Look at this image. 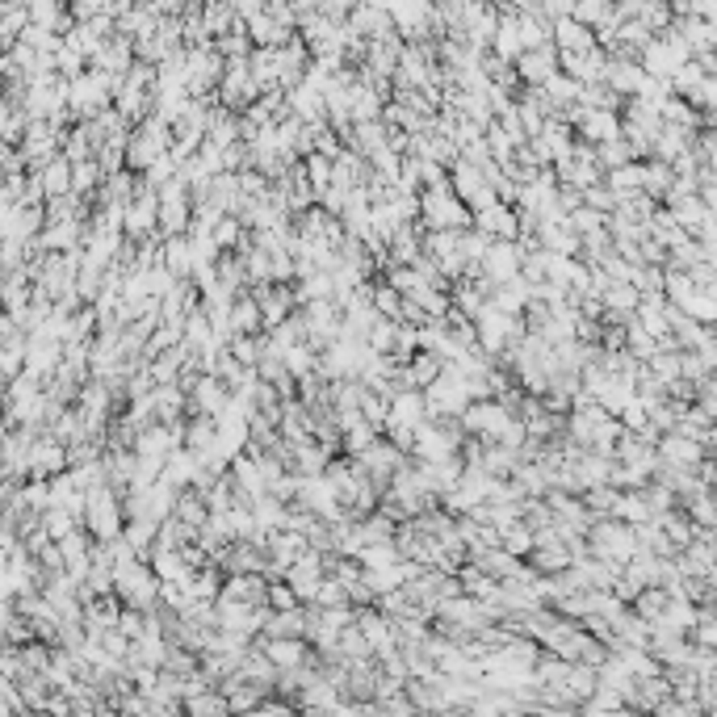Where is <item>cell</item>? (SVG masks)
<instances>
[{"label":"cell","instance_id":"obj_11","mask_svg":"<svg viewBox=\"0 0 717 717\" xmlns=\"http://www.w3.org/2000/svg\"><path fill=\"white\" fill-rule=\"evenodd\" d=\"M269 596H273V604H294V591H285V587H273Z\"/></svg>","mask_w":717,"mask_h":717},{"label":"cell","instance_id":"obj_7","mask_svg":"<svg viewBox=\"0 0 717 717\" xmlns=\"http://www.w3.org/2000/svg\"><path fill=\"white\" fill-rule=\"evenodd\" d=\"M437 373H441V365H437V361H432V357H420V361H415V365H411V382L420 378V382L428 386V378H437Z\"/></svg>","mask_w":717,"mask_h":717},{"label":"cell","instance_id":"obj_5","mask_svg":"<svg viewBox=\"0 0 717 717\" xmlns=\"http://www.w3.org/2000/svg\"><path fill=\"white\" fill-rule=\"evenodd\" d=\"M231 323H235L239 332H243V327L252 332V327L261 323V307H256V302H239V307H235V319H231Z\"/></svg>","mask_w":717,"mask_h":717},{"label":"cell","instance_id":"obj_6","mask_svg":"<svg viewBox=\"0 0 717 717\" xmlns=\"http://www.w3.org/2000/svg\"><path fill=\"white\" fill-rule=\"evenodd\" d=\"M390 562H395V545L373 541V545H369V554H365V567H390Z\"/></svg>","mask_w":717,"mask_h":717},{"label":"cell","instance_id":"obj_1","mask_svg":"<svg viewBox=\"0 0 717 717\" xmlns=\"http://www.w3.org/2000/svg\"><path fill=\"white\" fill-rule=\"evenodd\" d=\"M503 424H508V415H503V407H474L470 411V428H483V432H503Z\"/></svg>","mask_w":717,"mask_h":717},{"label":"cell","instance_id":"obj_8","mask_svg":"<svg viewBox=\"0 0 717 717\" xmlns=\"http://www.w3.org/2000/svg\"><path fill=\"white\" fill-rule=\"evenodd\" d=\"M168 269H173V273L189 269V248H185V243H168Z\"/></svg>","mask_w":717,"mask_h":717},{"label":"cell","instance_id":"obj_2","mask_svg":"<svg viewBox=\"0 0 717 717\" xmlns=\"http://www.w3.org/2000/svg\"><path fill=\"white\" fill-rule=\"evenodd\" d=\"M478 226H483V231H503V235H516V219H512L508 210H499V206H491L487 214H478Z\"/></svg>","mask_w":717,"mask_h":717},{"label":"cell","instance_id":"obj_4","mask_svg":"<svg viewBox=\"0 0 717 717\" xmlns=\"http://www.w3.org/2000/svg\"><path fill=\"white\" fill-rule=\"evenodd\" d=\"M269 659L273 663H281V667H294V663H298V642H273Z\"/></svg>","mask_w":717,"mask_h":717},{"label":"cell","instance_id":"obj_3","mask_svg":"<svg viewBox=\"0 0 717 717\" xmlns=\"http://www.w3.org/2000/svg\"><path fill=\"white\" fill-rule=\"evenodd\" d=\"M667 457H672V461H696V457H701V445H692L688 437H672V441H667Z\"/></svg>","mask_w":717,"mask_h":717},{"label":"cell","instance_id":"obj_9","mask_svg":"<svg viewBox=\"0 0 717 717\" xmlns=\"http://www.w3.org/2000/svg\"><path fill=\"white\" fill-rule=\"evenodd\" d=\"M223 403V390L214 386V382H202V407H210V411H219Z\"/></svg>","mask_w":717,"mask_h":717},{"label":"cell","instance_id":"obj_10","mask_svg":"<svg viewBox=\"0 0 717 717\" xmlns=\"http://www.w3.org/2000/svg\"><path fill=\"white\" fill-rule=\"evenodd\" d=\"M378 307H386V311H399V298H395V294H390V290H386V294H382V290H378Z\"/></svg>","mask_w":717,"mask_h":717}]
</instances>
